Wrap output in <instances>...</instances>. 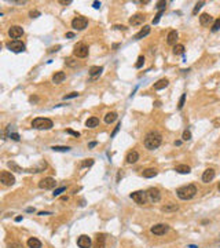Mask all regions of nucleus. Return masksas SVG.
I'll return each mask as SVG.
<instances>
[{
  "instance_id": "obj_1",
  "label": "nucleus",
  "mask_w": 220,
  "mask_h": 248,
  "mask_svg": "<svg viewBox=\"0 0 220 248\" xmlns=\"http://www.w3.org/2000/svg\"><path fill=\"white\" fill-rule=\"evenodd\" d=\"M161 142H162V137L157 131H150L149 134L145 137V146L150 150L157 149L161 145Z\"/></svg>"
},
{
  "instance_id": "obj_2",
  "label": "nucleus",
  "mask_w": 220,
  "mask_h": 248,
  "mask_svg": "<svg viewBox=\"0 0 220 248\" xmlns=\"http://www.w3.org/2000/svg\"><path fill=\"white\" fill-rule=\"evenodd\" d=\"M178 193V197L180 200H191L193 197L197 194V186L195 185H186V186H182L176 190Z\"/></svg>"
},
{
  "instance_id": "obj_3",
  "label": "nucleus",
  "mask_w": 220,
  "mask_h": 248,
  "mask_svg": "<svg viewBox=\"0 0 220 248\" xmlns=\"http://www.w3.org/2000/svg\"><path fill=\"white\" fill-rule=\"evenodd\" d=\"M54 123L47 117H37L32 121V127L36 130H51Z\"/></svg>"
},
{
  "instance_id": "obj_4",
  "label": "nucleus",
  "mask_w": 220,
  "mask_h": 248,
  "mask_svg": "<svg viewBox=\"0 0 220 248\" xmlns=\"http://www.w3.org/2000/svg\"><path fill=\"white\" fill-rule=\"evenodd\" d=\"M131 199L136 203V204H139V206H143L146 204V201L149 200L147 197V192H143V190H138V192H133L131 193Z\"/></svg>"
},
{
  "instance_id": "obj_5",
  "label": "nucleus",
  "mask_w": 220,
  "mask_h": 248,
  "mask_svg": "<svg viewBox=\"0 0 220 248\" xmlns=\"http://www.w3.org/2000/svg\"><path fill=\"white\" fill-rule=\"evenodd\" d=\"M87 25H88V20L85 17H76V18H73V21H72V28L76 30L85 29Z\"/></svg>"
},
{
  "instance_id": "obj_6",
  "label": "nucleus",
  "mask_w": 220,
  "mask_h": 248,
  "mask_svg": "<svg viewBox=\"0 0 220 248\" xmlns=\"http://www.w3.org/2000/svg\"><path fill=\"white\" fill-rule=\"evenodd\" d=\"M88 51H90L88 46L84 44V43H77L75 46V50H73V52H75V55L77 58H85L88 55Z\"/></svg>"
},
{
  "instance_id": "obj_7",
  "label": "nucleus",
  "mask_w": 220,
  "mask_h": 248,
  "mask_svg": "<svg viewBox=\"0 0 220 248\" xmlns=\"http://www.w3.org/2000/svg\"><path fill=\"white\" fill-rule=\"evenodd\" d=\"M0 182L3 183L4 186H11L15 183V178L8 171H2V174H0Z\"/></svg>"
},
{
  "instance_id": "obj_8",
  "label": "nucleus",
  "mask_w": 220,
  "mask_h": 248,
  "mask_svg": "<svg viewBox=\"0 0 220 248\" xmlns=\"http://www.w3.org/2000/svg\"><path fill=\"white\" fill-rule=\"evenodd\" d=\"M55 186H57V182H55V179L51 178V176H47V178H44V179H41L39 182V188L40 189H44V190L54 189Z\"/></svg>"
},
{
  "instance_id": "obj_9",
  "label": "nucleus",
  "mask_w": 220,
  "mask_h": 248,
  "mask_svg": "<svg viewBox=\"0 0 220 248\" xmlns=\"http://www.w3.org/2000/svg\"><path fill=\"white\" fill-rule=\"evenodd\" d=\"M169 230V226L165 225V223H158V225H154L150 228V232L155 236H162Z\"/></svg>"
},
{
  "instance_id": "obj_10",
  "label": "nucleus",
  "mask_w": 220,
  "mask_h": 248,
  "mask_svg": "<svg viewBox=\"0 0 220 248\" xmlns=\"http://www.w3.org/2000/svg\"><path fill=\"white\" fill-rule=\"evenodd\" d=\"M23 35V28L20 25H14L11 26L10 29H8V36L11 37V39H20L21 36Z\"/></svg>"
},
{
  "instance_id": "obj_11",
  "label": "nucleus",
  "mask_w": 220,
  "mask_h": 248,
  "mask_svg": "<svg viewBox=\"0 0 220 248\" xmlns=\"http://www.w3.org/2000/svg\"><path fill=\"white\" fill-rule=\"evenodd\" d=\"M147 197H149V200L151 203H158L161 200V193H160V190L157 188H150L147 190Z\"/></svg>"
},
{
  "instance_id": "obj_12",
  "label": "nucleus",
  "mask_w": 220,
  "mask_h": 248,
  "mask_svg": "<svg viewBox=\"0 0 220 248\" xmlns=\"http://www.w3.org/2000/svg\"><path fill=\"white\" fill-rule=\"evenodd\" d=\"M7 47H8V50H11L14 52H21L25 50V44L22 42H20V40H13V42H10L7 44Z\"/></svg>"
},
{
  "instance_id": "obj_13",
  "label": "nucleus",
  "mask_w": 220,
  "mask_h": 248,
  "mask_svg": "<svg viewBox=\"0 0 220 248\" xmlns=\"http://www.w3.org/2000/svg\"><path fill=\"white\" fill-rule=\"evenodd\" d=\"M215 175H216V172H215L213 168H208V170L204 171V174H202V182L204 183H209L213 181Z\"/></svg>"
},
{
  "instance_id": "obj_14",
  "label": "nucleus",
  "mask_w": 220,
  "mask_h": 248,
  "mask_svg": "<svg viewBox=\"0 0 220 248\" xmlns=\"http://www.w3.org/2000/svg\"><path fill=\"white\" fill-rule=\"evenodd\" d=\"M77 245L80 248H90L91 247V238L88 236L83 234L77 238Z\"/></svg>"
},
{
  "instance_id": "obj_15",
  "label": "nucleus",
  "mask_w": 220,
  "mask_h": 248,
  "mask_svg": "<svg viewBox=\"0 0 220 248\" xmlns=\"http://www.w3.org/2000/svg\"><path fill=\"white\" fill-rule=\"evenodd\" d=\"M143 21H145V15L143 14H135V15H132L130 18V23L132 26H139L143 23Z\"/></svg>"
},
{
  "instance_id": "obj_16",
  "label": "nucleus",
  "mask_w": 220,
  "mask_h": 248,
  "mask_svg": "<svg viewBox=\"0 0 220 248\" xmlns=\"http://www.w3.org/2000/svg\"><path fill=\"white\" fill-rule=\"evenodd\" d=\"M138 160H139V153H138L136 150H131L130 153L127 154V157H125L127 164H133V163H136Z\"/></svg>"
},
{
  "instance_id": "obj_17",
  "label": "nucleus",
  "mask_w": 220,
  "mask_h": 248,
  "mask_svg": "<svg viewBox=\"0 0 220 248\" xmlns=\"http://www.w3.org/2000/svg\"><path fill=\"white\" fill-rule=\"evenodd\" d=\"M179 35L176 30H171L168 33V37H167V43H168L169 46H176V40H178Z\"/></svg>"
},
{
  "instance_id": "obj_18",
  "label": "nucleus",
  "mask_w": 220,
  "mask_h": 248,
  "mask_svg": "<svg viewBox=\"0 0 220 248\" xmlns=\"http://www.w3.org/2000/svg\"><path fill=\"white\" fill-rule=\"evenodd\" d=\"M169 84V80L168 79H160L157 83H154V90H164V88H167Z\"/></svg>"
},
{
  "instance_id": "obj_19",
  "label": "nucleus",
  "mask_w": 220,
  "mask_h": 248,
  "mask_svg": "<svg viewBox=\"0 0 220 248\" xmlns=\"http://www.w3.org/2000/svg\"><path fill=\"white\" fill-rule=\"evenodd\" d=\"M149 33H150V26H149V25H145V26H143V28H142V29H140L139 32H138V33H136V35H135V39H136V40L143 39V37H145V36H147Z\"/></svg>"
},
{
  "instance_id": "obj_20",
  "label": "nucleus",
  "mask_w": 220,
  "mask_h": 248,
  "mask_svg": "<svg viewBox=\"0 0 220 248\" xmlns=\"http://www.w3.org/2000/svg\"><path fill=\"white\" fill-rule=\"evenodd\" d=\"M65 79H66V75L63 72H55L54 76H52V82H54L55 84H59V83H62Z\"/></svg>"
},
{
  "instance_id": "obj_21",
  "label": "nucleus",
  "mask_w": 220,
  "mask_h": 248,
  "mask_svg": "<svg viewBox=\"0 0 220 248\" xmlns=\"http://www.w3.org/2000/svg\"><path fill=\"white\" fill-rule=\"evenodd\" d=\"M117 117H118V114H117L116 112H109V113H106V116H105V123L112 124L117 120Z\"/></svg>"
},
{
  "instance_id": "obj_22",
  "label": "nucleus",
  "mask_w": 220,
  "mask_h": 248,
  "mask_svg": "<svg viewBox=\"0 0 220 248\" xmlns=\"http://www.w3.org/2000/svg\"><path fill=\"white\" fill-rule=\"evenodd\" d=\"M28 247L29 248H41V241L36 237H30L28 240Z\"/></svg>"
},
{
  "instance_id": "obj_23",
  "label": "nucleus",
  "mask_w": 220,
  "mask_h": 248,
  "mask_svg": "<svg viewBox=\"0 0 220 248\" xmlns=\"http://www.w3.org/2000/svg\"><path fill=\"white\" fill-rule=\"evenodd\" d=\"M102 72H103V68H102V66H91L88 73H90L91 77H96V76H99Z\"/></svg>"
},
{
  "instance_id": "obj_24",
  "label": "nucleus",
  "mask_w": 220,
  "mask_h": 248,
  "mask_svg": "<svg viewBox=\"0 0 220 248\" xmlns=\"http://www.w3.org/2000/svg\"><path fill=\"white\" fill-rule=\"evenodd\" d=\"M105 243H106V236L105 234H98L96 236V243H95V248H105Z\"/></svg>"
},
{
  "instance_id": "obj_25",
  "label": "nucleus",
  "mask_w": 220,
  "mask_h": 248,
  "mask_svg": "<svg viewBox=\"0 0 220 248\" xmlns=\"http://www.w3.org/2000/svg\"><path fill=\"white\" fill-rule=\"evenodd\" d=\"M175 171L179 174H188L191 171V168L187 166V164H179V166L175 167Z\"/></svg>"
},
{
  "instance_id": "obj_26",
  "label": "nucleus",
  "mask_w": 220,
  "mask_h": 248,
  "mask_svg": "<svg viewBox=\"0 0 220 248\" xmlns=\"http://www.w3.org/2000/svg\"><path fill=\"white\" fill-rule=\"evenodd\" d=\"M85 126L88 128H95L99 126V119L98 117H90L87 121H85Z\"/></svg>"
},
{
  "instance_id": "obj_27",
  "label": "nucleus",
  "mask_w": 220,
  "mask_h": 248,
  "mask_svg": "<svg viewBox=\"0 0 220 248\" xmlns=\"http://www.w3.org/2000/svg\"><path fill=\"white\" fill-rule=\"evenodd\" d=\"M157 174L158 172H157V170H154V168H146L142 172V175H143V178H154Z\"/></svg>"
},
{
  "instance_id": "obj_28",
  "label": "nucleus",
  "mask_w": 220,
  "mask_h": 248,
  "mask_svg": "<svg viewBox=\"0 0 220 248\" xmlns=\"http://www.w3.org/2000/svg\"><path fill=\"white\" fill-rule=\"evenodd\" d=\"M162 211L165 212H171V211H178L179 209V206L178 204H175V203H169V204H167V206L162 207Z\"/></svg>"
},
{
  "instance_id": "obj_29",
  "label": "nucleus",
  "mask_w": 220,
  "mask_h": 248,
  "mask_svg": "<svg viewBox=\"0 0 220 248\" xmlns=\"http://www.w3.org/2000/svg\"><path fill=\"white\" fill-rule=\"evenodd\" d=\"M210 21H212V17H210L208 13H204V14H201V15H200V22H201V25H208Z\"/></svg>"
},
{
  "instance_id": "obj_30",
  "label": "nucleus",
  "mask_w": 220,
  "mask_h": 248,
  "mask_svg": "<svg viewBox=\"0 0 220 248\" xmlns=\"http://www.w3.org/2000/svg\"><path fill=\"white\" fill-rule=\"evenodd\" d=\"M173 54H175V55L185 54V46H183V44H176V46L173 47Z\"/></svg>"
},
{
  "instance_id": "obj_31",
  "label": "nucleus",
  "mask_w": 220,
  "mask_h": 248,
  "mask_svg": "<svg viewBox=\"0 0 220 248\" xmlns=\"http://www.w3.org/2000/svg\"><path fill=\"white\" fill-rule=\"evenodd\" d=\"M91 166H94V160L92 159H87V160H83L80 164L81 168H85V167H91Z\"/></svg>"
},
{
  "instance_id": "obj_32",
  "label": "nucleus",
  "mask_w": 220,
  "mask_h": 248,
  "mask_svg": "<svg viewBox=\"0 0 220 248\" xmlns=\"http://www.w3.org/2000/svg\"><path fill=\"white\" fill-rule=\"evenodd\" d=\"M51 149L54 150V152H69L70 147L69 146H52Z\"/></svg>"
},
{
  "instance_id": "obj_33",
  "label": "nucleus",
  "mask_w": 220,
  "mask_h": 248,
  "mask_svg": "<svg viewBox=\"0 0 220 248\" xmlns=\"http://www.w3.org/2000/svg\"><path fill=\"white\" fill-rule=\"evenodd\" d=\"M65 64H66L68 66H72V68L77 66V61H75L73 58H65Z\"/></svg>"
},
{
  "instance_id": "obj_34",
  "label": "nucleus",
  "mask_w": 220,
  "mask_h": 248,
  "mask_svg": "<svg viewBox=\"0 0 220 248\" xmlns=\"http://www.w3.org/2000/svg\"><path fill=\"white\" fill-rule=\"evenodd\" d=\"M143 64H145V57L140 55L139 58H138V61H136V64H135V68L136 69H140L143 66Z\"/></svg>"
},
{
  "instance_id": "obj_35",
  "label": "nucleus",
  "mask_w": 220,
  "mask_h": 248,
  "mask_svg": "<svg viewBox=\"0 0 220 248\" xmlns=\"http://www.w3.org/2000/svg\"><path fill=\"white\" fill-rule=\"evenodd\" d=\"M8 167H10V168H13V170H15L17 172H22V171H23L22 168H21L20 166H17L14 161H10V163H8Z\"/></svg>"
},
{
  "instance_id": "obj_36",
  "label": "nucleus",
  "mask_w": 220,
  "mask_h": 248,
  "mask_svg": "<svg viewBox=\"0 0 220 248\" xmlns=\"http://www.w3.org/2000/svg\"><path fill=\"white\" fill-rule=\"evenodd\" d=\"M185 102H186V94H182L180 99H179V104H178V109H179V110L185 106Z\"/></svg>"
},
{
  "instance_id": "obj_37",
  "label": "nucleus",
  "mask_w": 220,
  "mask_h": 248,
  "mask_svg": "<svg viewBox=\"0 0 220 248\" xmlns=\"http://www.w3.org/2000/svg\"><path fill=\"white\" fill-rule=\"evenodd\" d=\"M204 4H205V2H198V3H197V4H195V7H194V10H193V14H194V15H197V13H198V11H200V10H201V7L204 6Z\"/></svg>"
},
{
  "instance_id": "obj_38",
  "label": "nucleus",
  "mask_w": 220,
  "mask_h": 248,
  "mask_svg": "<svg viewBox=\"0 0 220 248\" xmlns=\"http://www.w3.org/2000/svg\"><path fill=\"white\" fill-rule=\"evenodd\" d=\"M182 138H183V141H190L191 139V132L188 130H185L183 131V135H182Z\"/></svg>"
},
{
  "instance_id": "obj_39",
  "label": "nucleus",
  "mask_w": 220,
  "mask_h": 248,
  "mask_svg": "<svg viewBox=\"0 0 220 248\" xmlns=\"http://www.w3.org/2000/svg\"><path fill=\"white\" fill-rule=\"evenodd\" d=\"M162 14H164V10H160L158 13H157V15L153 18V23H158V21H160V18L162 17Z\"/></svg>"
},
{
  "instance_id": "obj_40",
  "label": "nucleus",
  "mask_w": 220,
  "mask_h": 248,
  "mask_svg": "<svg viewBox=\"0 0 220 248\" xmlns=\"http://www.w3.org/2000/svg\"><path fill=\"white\" fill-rule=\"evenodd\" d=\"M78 92H70V94H66L65 97H63V99H72V98H77L78 97Z\"/></svg>"
},
{
  "instance_id": "obj_41",
  "label": "nucleus",
  "mask_w": 220,
  "mask_h": 248,
  "mask_svg": "<svg viewBox=\"0 0 220 248\" xmlns=\"http://www.w3.org/2000/svg\"><path fill=\"white\" fill-rule=\"evenodd\" d=\"M65 190H66L65 186H62V188H58V189H55V190H54V197H55V196H59V194H61L62 192H65Z\"/></svg>"
},
{
  "instance_id": "obj_42",
  "label": "nucleus",
  "mask_w": 220,
  "mask_h": 248,
  "mask_svg": "<svg viewBox=\"0 0 220 248\" xmlns=\"http://www.w3.org/2000/svg\"><path fill=\"white\" fill-rule=\"evenodd\" d=\"M220 29V20H216L213 23V26H212V32H216V30Z\"/></svg>"
},
{
  "instance_id": "obj_43",
  "label": "nucleus",
  "mask_w": 220,
  "mask_h": 248,
  "mask_svg": "<svg viewBox=\"0 0 220 248\" xmlns=\"http://www.w3.org/2000/svg\"><path fill=\"white\" fill-rule=\"evenodd\" d=\"M66 132H68V134H70V135H73V137H76V138L80 137V132H77V131H73V130H70V128H68V130H66Z\"/></svg>"
},
{
  "instance_id": "obj_44",
  "label": "nucleus",
  "mask_w": 220,
  "mask_h": 248,
  "mask_svg": "<svg viewBox=\"0 0 220 248\" xmlns=\"http://www.w3.org/2000/svg\"><path fill=\"white\" fill-rule=\"evenodd\" d=\"M120 128H121V123H118V124H117V127L113 130V132H112V135H110V137H112V138L116 137V134L118 132V130H120Z\"/></svg>"
},
{
  "instance_id": "obj_45",
  "label": "nucleus",
  "mask_w": 220,
  "mask_h": 248,
  "mask_svg": "<svg viewBox=\"0 0 220 248\" xmlns=\"http://www.w3.org/2000/svg\"><path fill=\"white\" fill-rule=\"evenodd\" d=\"M165 6H167V2H158L157 3V8H160V10H165Z\"/></svg>"
},
{
  "instance_id": "obj_46",
  "label": "nucleus",
  "mask_w": 220,
  "mask_h": 248,
  "mask_svg": "<svg viewBox=\"0 0 220 248\" xmlns=\"http://www.w3.org/2000/svg\"><path fill=\"white\" fill-rule=\"evenodd\" d=\"M29 17L30 18H37V17H40V11H30L29 13Z\"/></svg>"
},
{
  "instance_id": "obj_47",
  "label": "nucleus",
  "mask_w": 220,
  "mask_h": 248,
  "mask_svg": "<svg viewBox=\"0 0 220 248\" xmlns=\"http://www.w3.org/2000/svg\"><path fill=\"white\" fill-rule=\"evenodd\" d=\"M8 137H10L13 141H20V135L17 134V132H13V134H10Z\"/></svg>"
},
{
  "instance_id": "obj_48",
  "label": "nucleus",
  "mask_w": 220,
  "mask_h": 248,
  "mask_svg": "<svg viewBox=\"0 0 220 248\" xmlns=\"http://www.w3.org/2000/svg\"><path fill=\"white\" fill-rule=\"evenodd\" d=\"M8 248H23V247L20 244V243H11V244L8 245Z\"/></svg>"
},
{
  "instance_id": "obj_49",
  "label": "nucleus",
  "mask_w": 220,
  "mask_h": 248,
  "mask_svg": "<svg viewBox=\"0 0 220 248\" xmlns=\"http://www.w3.org/2000/svg\"><path fill=\"white\" fill-rule=\"evenodd\" d=\"M113 28H114V29H118V30H125V29H127L124 25H114Z\"/></svg>"
},
{
  "instance_id": "obj_50",
  "label": "nucleus",
  "mask_w": 220,
  "mask_h": 248,
  "mask_svg": "<svg viewBox=\"0 0 220 248\" xmlns=\"http://www.w3.org/2000/svg\"><path fill=\"white\" fill-rule=\"evenodd\" d=\"M61 48V46H57V47H52V48L48 50V52H54V51H58V50Z\"/></svg>"
},
{
  "instance_id": "obj_51",
  "label": "nucleus",
  "mask_w": 220,
  "mask_h": 248,
  "mask_svg": "<svg viewBox=\"0 0 220 248\" xmlns=\"http://www.w3.org/2000/svg\"><path fill=\"white\" fill-rule=\"evenodd\" d=\"M92 6H94V8H99V7H100V2H94V4H92Z\"/></svg>"
},
{
  "instance_id": "obj_52",
  "label": "nucleus",
  "mask_w": 220,
  "mask_h": 248,
  "mask_svg": "<svg viewBox=\"0 0 220 248\" xmlns=\"http://www.w3.org/2000/svg\"><path fill=\"white\" fill-rule=\"evenodd\" d=\"M66 37H69V39H72V37H75V33H72V32L66 33Z\"/></svg>"
},
{
  "instance_id": "obj_53",
  "label": "nucleus",
  "mask_w": 220,
  "mask_h": 248,
  "mask_svg": "<svg viewBox=\"0 0 220 248\" xmlns=\"http://www.w3.org/2000/svg\"><path fill=\"white\" fill-rule=\"evenodd\" d=\"M98 145V142H91L90 145H88V147H95Z\"/></svg>"
},
{
  "instance_id": "obj_54",
  "label": "nucleus",
  "mask_w": 220,
  "mask_h": 248,
  "mask_svg": "<svg viewBox=\"0 0 220 248\" xmlns=\"http://www.w3.org/2000/svg\"><path fill=\"white\" fill-rule=\"evenodd\" d=\"M59 3H61V4H70L72 2H70V0H68V2H65V0H61Z\"/></svg>"
},
{
  "instance_id": "obj_55",
  "label": "nucleus",
  "mask_w": 220,
  "mask_h": 248,
  "mask_svg": "<svg viewBox=\"0 0 220 248\" xmlns=\"http://www.w3.org/2000/svg\"><path fill=\"white\" fill-rule=\"evenodd\" d=\"M50 214H51V212H39L40 216H43V215H50Z\"/></svg>"
},
{
  "instance_id": "obj_56",
  "label": "nucleus",
  "mask_w": 220,
  "mask_h": 248,
  "mask_svg": "<svg viewBox=\"0 0 220 248\" xmlns=\"http://www.w3.org/2000/svg\"><path fill=\"white\" fill-rule=\"evenodd\" d=\"M22 221V216H17L15 218V222H21Z\"/></svg>"
},
{
  "instance_id": "obj_57",
  "label": "nucleus",
  "mask_w": 220,
  "mask_h": 248,
  "mask_svg": "<svg viewBox=\"0 0 220 248\" xmlns=\"http://www.w3.org/2000/svg\"><path fill=\"white\" fill-rule=\"evenodd\" d=\"M61 200H62V201H68V196H63V197H61Z\"/></svg>"
},
{
  "instance_id": "obj_58",
  "label": "nucleus",
  "mask_w": 220,
  "mask_h": 248,
  "mask_svg": "<svg viewBox=\"0 0 220 248\" xmlns=\"http://www.w3.org/2000/svg\"><path fill=\"white\" fill-rule=\"evenodd\" d=\"M182 144V141H176V142H175V145H176V146H179V145H180Z\"/></svg>"
},
{
  "instance_id": "obj_59",
  "label": "nucleus",
  "mask_w": 220,
  "mask_h": 248,
  "mask_svg": "<svg viewBox=\"0 0 220 248\" xmlns=\"http://www.w3.org/2000/svg\"><path fill=\"white\" fill-rule=\"evenodd\" d=\"M26 211H28V212H33V211H35V208H28Z\"/></svg>"
},
{
  "instance_id": "obj_60",
  "label": "nucleus",
  "mask_w": 220,
  "mask_h": 248,
  "mask_svg": "<svg viewBox=\"0 0 220 248\" xmlns=\"http://www.w3.org/2000/svg\"><path fill=\"white\" fill-rule=\"evenodd\" d=\"M188 248H198V247H197V245H190Z\"/></svg>"
},
{
  "instance_id": "obj_61",
  "label": "nucleus",
  "mask_w": 220,
  "mask_h": 248,
  "mask_svg": "<svg viewBox=\"0 0 220 248\" xmlns=\"http://www.w3.org/2000/svg\"><path fill=\"white\" fill-rule=\"evenodd\" d=\"M217 188H219V190H220V182H219V186H217Z\"/></svg>"
}]
</instances>
